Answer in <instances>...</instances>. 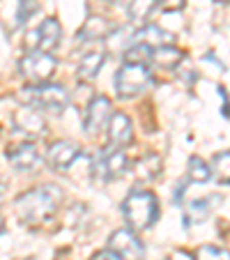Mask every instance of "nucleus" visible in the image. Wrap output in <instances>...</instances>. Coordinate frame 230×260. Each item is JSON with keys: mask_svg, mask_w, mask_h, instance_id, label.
Returning a JSON list of instances; mask_svg holds the SVG:
<instances>
[{"mask_svg": "<svg viewBox=\"0 0 230 260\" xmlns=\"http://www.w3.org/2000/svg\"><path fill=\"white\" fill-rule=\"evenodd\" d=\"M182 58H184V53H182L180 49H175L173 44H168V46L152 49V60L150 62H154L157 67H161V69H175V67H180Z\"/></svg>", "mask_w": 230, "mask_h": 260, "instance_id": "16", "label": "nucleus"}, {"mask_svg": "<svg viewBox=\"0 0 230 260\" xmlns=\"http://www.w3.org/2000/svg\"><path fill=\"white\" fill-rule=\"evenodd\" d=\"M122 216L129 231L134 233L147 231L159 219V198L152 191L136 189L122 201Z\"/></svg>", "mask_w": 230, "mask_h": 260, "instance_id": "2", "label": "nucleus"}, {"mask_svg": "<svg viewBox=\"0 0 230 260\" xmlns=\"http://www.w3.org/2000/svg\"><path fill=\"white\" fill-rule=\"evenodd\" d=\"M62 201L64 193L58 184H40V187L21 193L14 201V205L21 221L37 226V223H46L49 219H53Z\"/></svg>", "mask_w": 230, "mask_h": 260, "instance_id": "1", "label": "nucleus"}, {"mask_svg": "<svg viewBox=\"0 0 230 260\" xmlns=\"http://www.w3.org/2000/svg\"><path fill=\"white\" fill-rule=\"evenodd\" d=\"M152 85V72L147 64H132L124 62L115 74V92L122 99L138 97Z\"/></svg>", "mask_w": 230, "mask_h": 260, "instance_id": "4", "label": "nucleus"}, {"mask_svg": "<svg viewBox=\"0 0 230 260\" xmlns=\"http://www.w3.org/2000/svg\"><path fill=\"white\" fill-rule=\"evenodd\" d=\"M7 161L16 171H35L42 164V154L35 143H19L12 150H7Z\"/></svg>", "mask_w": 230, "mask_h": 260, "instance_id": "12", "label": "nucleus"}, {"mask_svg": "<svg viewBox=\"0 0 230 260\" xmlns=\"http://www.w3.org/2000/svg\"><path fill=\"white\" fill-rule=\"evenodd\" d=\"M106 134H108V143H111L115 150H122L129 143L134 141V127L129 115L124 113H113L111 120L106 124Z\"/></svg>", "mask_w": 230, "mask_h": 260, "instance_id": "11", "label": "nucleus"}, {"mask_svg": "<svg viewBox=\"0 0 230 260\" xmlns=\"http://www.w3.org/2000/svg\"><path fill=\"white\" fill-rule=\"evenodd\" d=\"M37 12V3L35 0H19V14H16V23H25L30 16Z\"/></svg>", "mask_w": 230, "mask_h": 260, "instance_id": "25", "label": "nucleus"}, {"mask_svg": "<svg viewBox=\"0 0 230 260\" xmlns=\"http://www.w3.org/2000/svg\"><path fill=\"white\" fill-rule=\"evenodd\" d=\"M14 127L19 129L23 136L28 138H40L44 136L46 132H49V127H46V120L42 118L40 111H35V108H21L19 113L14 115Z\"/></svg>", "mask_w": 230, "mask_h": 260, "instance_id": "13", "label": "nucleus"}, {"mask_svg": "<svg viewBox=\"0 0 230 260\" xmlns=\"http://www.w3.org/2000/svg\"><path fill=\"white\" fill-rule=\"evenodd\" d=\"M111 23L106 19H99V16H90L85 21V28L79 32V42H90V40H102L104 35H108Z\"/></svg>", "mask_w": 230, "mask_h": 260, "instance_id": "19", "label": "nucleus"}, {"mask_svg": "<svg viewBox=\"0 0 230 260\" xmlns=\"http://www.w3.org/2000/svg\"><path fill=\"white\" fill-rule=\"evenodd\" d=\"M214 201H219V198H198V201H191L189 205H186V210H184V223L186 226L205 221L207 216H210L212 207H214L212 205Z\"/></svg>", "mask_w": 230, "mask_h": 260, "instance_id": "17", "label": "nucleus"}, {"mask_svg": "<svg viewBox=\"0 0 230 260\" xmlns=\"http://www.w3.org/2000/svg\"><path fill=\"white\" fill-rule=\"evenodd\" d=\"M193 260H230V251L214 244H203L196 249Z\"/></svg>", "mask_w": 230, "mask_h": 260, "instance_id": "24", "label": "nucleus"}, {"mask_svg": "<svg viewBox=\"0 0 230 260\" xmlns=\"http://www.w3.org/2000/svg\"><path fill=\"white\" fill-rule=\"evenodd\" d=\"M186 0H159V7H161L163 12H180L184 10Z\"/></svg>", "mask_w": 230, "mask_h": 260, "instance_id": "26", "label": "nucleus"}, {"mask_svg": "<svg viewBox=\"0 0 230 260\" xmlns=\"http://www.w3.org/2000/svg\"><path fill=\"white\" fill-rule=\"evenodd\" d=\"M79 157H81V147L72 141H55L46 150V164L53 171H67Z\"/></svg>", "mask_w": 230, "mask_h": 260, "instance_id": "10", "label": "nucleus"}, {"mask_svg": "<svg viewBox=\"0 0 230 260\" xmlns=\"http://www.w3.org/2000/svg\"><path fill=\"white\" fill-rule=\"evenodd\" d=\"M55 67H58L55 58L51 53H44V51H28L25 58H21V62H19L21 76H23L30 85L49 83Z\"/></svg>", "mask_w": 230, "mask_h": 260, "instance_id": "5", "label": "nucleus"}, {"mask_svg": "<svg viewBox=\"0 0 230 260\" xmlns=\"http://www.w3.org/2000/svg\"><path fill=\"white\" fill-rule=\"evenodd\" d=\"M152 60V49L147 44H141V42H134L132 49L124 51V62L132 64H147Z\"/></svg>", "mask_w": 230, "mask_h": 260, "instance_id": "23", "label": "nucleus"}, {"mask_svg": "<svg viewBox=\"0 0 230 260\" xmlns=\"http://www.w3.org/2000/svg\"><path fill=\"white\" fill-rule=\"evenodd\" d=\"M212 175L219 184H230V150L216 154L214 161H212Z\"/></svg>", "mask_w": 230, "mask_h": 260, "instance_id": "20", "label": "nucleus"}, {"mask_svg": "<svg viewBox=\"0 0 230 260\" xmlns=\"http://www.w3.org/2000/svg\"><path fill=\"white\" fill-rule=\"evenodd\" d=\"M127 166H129V159L122 150H108V152L99 154L97 161L92 164V173L97 175V180L106 182V180L122 177Z\"/></svg>", "mask_w": 230, "mask_h": 260, "instance_id": "9", "label": "nucleus"}, {"mask_svg": "<svg viewBox=\"0 0 230 260\" xmlns=\"http://www.w3.org/2000/svg\"><path fill=\"white\" fill-rule=\"evenodd\" d=\"M154 3H157V0H127L129 19H132L134 23H143V21L150 16V12L154 10Z\"/></svg>", "mask_w": 230, "mask_h": 260, "instance_id": "21", "label": "nucleus"}, {"mask_svg": "<svg viewBox=\"0 0 230 260\" xmlns=\"http://www.w3.org/2000/svg\"><path fill=\"white\" fill-rule=\"evenodd\" d=\"M189 180L191 182H207L212 177V168L205 159L201 157H191L189 159Z\"/></svg>", "mask_w": 230, "mask_h": 260, "instance_id": "22", "label": "nucleus"}, {"mask_svg": "<svg viewBox=\"0 0 230 260\" xmlns=\"http://www.w3.org/2000/svg\"><path fill=\"white\" fill-rule=\"evenodd\" d=\"M106 64V51L104 49H92L88 53L81 55L79 60V76L81 79H94L102 67Z\"/></svg>", "mask_w": 230, "mask_h": 260, "instance_id": "14", "label": "nucleus"}, {"mask_svg": "<svg viewBox=\"0 0 230 260\" xmlns=\"http://www.w3.org/2000/svg\"><path fill=\"white\" fill-rule=\"evenodd\" d=\"M3 228H5V221H3V216H0V233H3Z\"/></svg>", "mask_w": 230, "mask_h": 260, "instance_id": "28", "label": "nucleus"}, {"mask_svg": "<svg viewBox=\"0 0 230 260\" xmlns=\"http://www.w3.org/2000/svg\"><path fill=\"white\" fill-rule=\"evenodd\" d=\"M161 173V157L154 152H147L136 161V177L138 180H154Z\"/></svg>", "mask_w": 230, "mask_h": 260, "instance_id": "18", "label": "nucleus"}, {"mask_svg": "<svg viewBox=\"0 0 230 260\" xmlns=\"http://www.w3.org/2000/svg\"><path fill=\"white\" fill-rule=\"evenodd\" d=\"M19 99L28 108H35V111H53V113H60V111L67 108V104H69L67 90L58 83L28 85L25 90L19 92Z\"/></svg>", "mask_w": 230, "mask_h": 260, "instance_id": "3", "label": "nucleus"}, {"mask_svg": "<svg viewBox=\"0 0 230 260\" xmlns=\"http://www.w3.org/2000/svg\"><path fill=\"white\" fill-rule=\"evenodd\" d=\"M136 42H141V44H147L150 49H159V46H168L173 44V37L171 32H166V30L157 28V25H145V28L141 30V32H136V37H134Z\"/></svg>", "mask_w": 230, "mask_h": 260, "instance_id": "15", "label": "nucleus"}, {"mask_svg": "<svg viewBox=\"0 0 230 260\" xmlns=\"http://www.w3.org/2000/svg\"><path fill=\"white\" fill-rule=\"evenodd\" d=\"M111 115H113L111 99L104 97V94L92 97V99H90V104H88V108H85V113H83L85 132H88L90 136L104 132V129H106V124H108V120H111Z\"/></svg>", "mask_w": 230, "mask_h": 260, "instance_id": "8", "label": "nucleus"}, {"mask_svg": "<svg viewBox=\"0 0 230 260\" xmlns=\"http://www.w3.org/2000/svg\"><path fill=\"white\" fill-rule=\"evenodd\" d=\"M92 260H122L115 251H111V249H104V251H99V253H94L92 255Z\"/></svg>", "mask_w": 230, "mask_h": 260, "instance_id": "27", "label": "nucleus"}, {"mask_svg": "<svg viewBox=\"0 0 230 260\" xmlns=\"http://www.w3.org/2000/svg\"><path fill=\"white\" fill-rule=\"evenodd\" d=\"M60 37H62V28L55 19H46L42 21V25L35 32L28 35L25 40V46H30V51H44V53H51L60 46Z\"/></svg>", "mask_w": 230, "mask_h": 260, "instance_id": "7", "label": "nucleus"}, {"mask_svg": "<svg viewBox=\"0 0 230 260\" xmlns=\"http://www.w3.org/2000/svg\"><path fill=\"white\" fill-rule=\"evenodd\" d=\"M108 249L115 251L122 260H145V246L138 240V233L120 228L108 237Z\"/></svg>", "mask_w": 230, "mask_h": 260, "instance_id": "6", "label": "nucleus"}]
</instances>
